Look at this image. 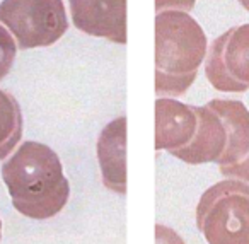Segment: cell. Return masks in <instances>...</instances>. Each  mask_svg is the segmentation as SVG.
Listing matches in <instances>:
<instances>
[{"label":"cell","mask_w":249,"mask_h":244,"mask_svg":"<svg viewBox=\"0 0 249 244\" xmlns=\"http://www.w3.org/2000/svg\"><path fill=\"white\" fill-rule=\"evenodd\" d=\"M0 237H2V220H0Z\"/></svg>","instance_id":"obj_16"},{"label":"cell","mask_w":249,"mask_h":244,"mask_svg":"<svg viewBox=\"0 0 249 244\" xmlns=\"http://www.w3.org/2000/svg\"><path fill=\"white\" fill-rule=\"evenodd\" d=\"M207 106L220 116L227 131L225 149L217 162L218 169L225 178L249 185V110L237 99H212Z\"/></svg>","instance_id":"obj_6"},{"label":"cell","mask_w":249,"mask_h":244,"mask_svg":"<svg viewBox=\"0 0 249 244\" xmlns=\"http://www.w3.org/2000/svg\"><path fill=\"white\" fill-rule=\"evenodd\" d=\"M156 244H184V241L181 239V236L178 232H174L171 227L156 225Z\"/></svg>","instance_id":"obj_14"},{"label":"cell","mask_w":249,"mask_h":244,"mask_svg":"<svg viewBox=\"0 0 249 244\" xmlns=\"http://www.w3.org/2000/svg\"><path fill=\"white\" fill-rule=\"evenodd\" d=\"M22 138V111L18 99L0 89V161L5 159Z\"/></svg>","instance_id":"obj_11"},{"label":"cell","mask_w":249,"mask_h":244,"mask_svg":"<svg viewBox=\"0 0 249 244\" xmlns=\"http://www.w3.org/2000/svg\"><path fill=\"white\" fill-rule=\"evenodd\" d=\"M198 131L190 147L176 155L179 161L191 166L218 162L227 142V131L220 116L210 106H196Z\"/></svg>","instance_id":"obj_10"},{"label":"cell","mask_w":249,"mask_h":244,"mask_svg":"<svg viewBox=\"0 0 249 244\" xmlns=\"http://www.w3.org/2000/svg\"><path fill=\"white\" fill-rule=\"evenodd\" d=\"M239 4H241V5H242V7H244V9H246V11H248V12H249V0H239Z\"/></svg>","instance_id":"obj_15"},{"label":"cell","mask_w":249,"mask_h":244,"mask_svg":"<svg viewBox=\"0 0 249 244\" xmlns=\"http://www.w3.org/2000/svg\"><path fill=\"white\" fill-rule=\"evenodd\" d=\"M196 225L208 244H249V185L224 179L203 191Z\"/></svg>","instance_id":"obj_3"},{"label":"cell","mask_w":249,"mask_h":244,"mask_svg":"<svg viewBox=\"0 0 249 244\" xmlns=\"http://www.w3.org/2000/svg\"><path fill=\"white\" fill-rule=\"evenodd\" d=\"M198 131L196 106L184 104L173 97L156 101V149L167 150L176 157L190 147Z\"/></svg>","instance_id":"obj_8"},{"label":"cell","mask_w":249,"mask_h":244,"mask_svg":"<svg viewBox=\"0 0 249 244\" xmlns=\"http://www.w3.org/2000/svg\"><path fill=\"white\" fill-rule=\"evenodd\" d=\"M16 53H18V45L14 38L9 35V31L0 24V80L7 77L14 65Z\"/></svg>","instance_id":"obj_12"},{"label":"cell","mask_w":249,"mask_h":244,"mask_svg":"<svg viewBox=\"0 0 249 244\" xmlns=\"http://www.w3.org/2000/svg\"><path fill=\"white\" fill-rule=\"evenodd\" d=\"M69 4L79 31L126 45V0H69Z\"/></svg>","instance_id":"obj_7"},{"label":"cell","mask_w":249,"mask_h":244,"mask_svg":"<svg viewBox=\"0 0 249 244\" xmlns=\"http://www.w3.org/2000/svg\"><path fill=\"white\" fill-rule=\"evenodd\" d=\"M0 24L12 33L19 50L46 48L69 29L63 0H2Z\"/></svg>","instance_id":"obj_4"},{"label":"cell","mask_w":249,"mask_h":244,"mask_svg":"<svg viewBox=\"0 0 249 244\" xmlns=\"http://www.w3.org/2000/svg\"><path fill=\"white\" fill-rule=\"evenodd\" d=\"M205 75L220 93L249 91V22L215 38L205 56Z\"/></svg>","instance_id":"obj_5"},{"label":"cell","mask_w":249,"mask_h":244,"mask_svg":"<svg viewBox=\"0 0 249 244\" xmlns=\"http://www.w3.org/2000/svg\"><path fill=\"white\" fill-rule=\"evenodd\" d=\"M207 56V35L188 12L156 16V93L183 96L196 80Z\"/></svg>","instance_id":"obj_2"},{"label":"cell","mask_w":249,"mask_h":244,"mask_svg":"<svg viewBox=\"0 0 249 244\" xmlns=\"http://www.w3.org/2000/svg\"><path fill=\"white\" fill-rule=\"evenodd\" d=\"M97 161L103 183L107 189L126 193V118L120 116L107 123L97 138Z\"/></svg>","instance_id":"obj_9"},{"label":"cell","mask_w":249,"mask_h":244,"mask_svg":"<svg viewBox=\"0 0 249 244\" xmlns=\"http://www.w3.org/2000/svg\"><path fill=\"white\" fill-rule=\"evenodd\" d=\"M196 0H156V11H179L190 12L193 11Z\"/></svg>","instance_id":"obj_13"},{"label":"cell","mask_w":249,"mask_h":244,"mask_svg":"<svg viewBox=\"0 0 249 244\" xmlns=\"http://www.w3.org/2000/svg\"><path fill=\"white\" fill-rule=\"evenodd\" d=\"M0 171L14 208L28 219H52L69 202L70 185L60 157L41 142L21 144Z\"/></svg>","instance_id":"obj_1"}]
</instances>
